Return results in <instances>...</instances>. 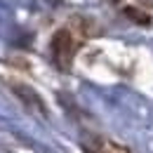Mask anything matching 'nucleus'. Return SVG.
I'll return each instance as SVG.
<instances>
[{
  "label": "nucleus",
  "instance_id": "obj_1",
  "mask_svg": "<svg viewBox=\"0 0 153 153\" xmlns=\"http://www.w3.org/2000/svg\"><path fill=\"white\" fill-rule=\"evenodd\" d=\"M52 57L57 61V66L61 71H68L71 68V61H73V40L68 31H57L54 38H52Z\"/></svg>",
  "mask_w": 153,
  "mask_h": 153
},
{
  "label": "nucleus",
  "instance_id": "obj_2",
  "mask_svg": "<svg viewBox=\"0 0 153 153\" xmlns=\"http://www.w3.org/2000/svg\"><path fill=\"white\" fill-rule=\"evenodd\" d=\"M14 94L19 97L21 101L28 106V108H33V111H38L40 115H47V108H45V101L40 99V94L33 90V87H28V85H14Z\"/></svg>",
  "mask_w": 153,
  "mask_h": 153
},
{
  "label": "nucleus",
  "instance_id": "obj_4",
  "mask_svg": "<svg viewBox=\"0 0 153 153\" xmlns=\"http://www.w3.org/2000/svg\"><path fill=\"white\" fill-rule=\"evenodd\" d=\"M108 2H120V0H108Z\"/></svg>",
  "mask_w": 153,
  "mask_h": 153
},
{
  "label": "nucleus",
  "instance_id": "obj_3",
  "mask_svg": "<svg viewBox=\"0 0 153 153\" xmlns=\"http://www.w3.org/2000/svg\"><path fill=\"white\" fill-rule=\"evenodd\" d=\"M123 12H125V17H130V19L137 21V24H151V17H149V14H144V12H141V10H137V7H125Z\"/></svg>",
  "mask_w": 153,
  "mask_h": 153
}]
</instances>
